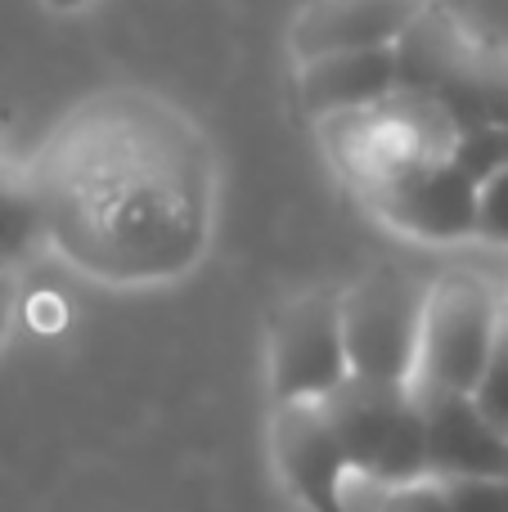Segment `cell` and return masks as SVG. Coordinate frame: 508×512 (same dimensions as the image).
Returning a JSON list of instances; mask_svg holds the SVG:
<instances>
[{
    "instance_id": "cell-1",
    "label": "cell",
    "mask_w": 508,
    "mask_h": 512,
    "mask_svg": "<svg viewBox=\"0 0 508 512\" xmlns=\"http://www.w3.org/2000/svg\"><path fill=\"white\" fill-rule=\"evenodd\" d=\"M32 185L45 243L99 283H171L212 243V144L153 90L113 86L63 113Z\"/></svg>"
},
{
    "instance_id": "cell-2",
    "label": "cell",
    "mask_w": 508,
    "mask_h": 512,
    "mask_svg": "<svg viewBox=\"0 0 508 512\" xmlns=\"http://www.w3.org/2000/svg\"><path fill=\"white\" fill-rule=\"evenodd\" d=\"M459 131H464L459 117L437 95L414 86H401L378 104L320 122L324 149H329L333 167L342 171V180L356 189L360 203L383 185L401 180L405 171L450 158Z\"/></svg>"
},
{
    "instance_id": "cell-3",
    "label": "cell",
    "mask_w": 508,
    "mask_h": 512,
    "mask_svg": "<svg viewBox=\"0 0 508 512\" xmlns=\"http://www.w3.org/2000/svg\"><path fill=\"white\" fill-rule=\"evenodd\" d=\"M338 432L347 463L365 486L387 490L428 472V414L414 382H378L351 373L320 400Z\"/></svg>"
},
{
    "instance_id": "cell-4",
    "label": "cell",
    "mask_w": 508,
    "mask_h": 512,
    "mask_svg": "<svg viewBox=\"0 0 508 512\" xmlns=\"http://www.w3.org/2000/svg\"><path fill=\"white\" fill-rule=\"evenodd\" d=\"M504 310H508V297H500L473 270H450L441 279H432L428 310H423L414 387L473 396L495 355V342H500Z\"/></svg>"
},
{
    "instance_id": "cell-5",
    "label": "cell",
    "mask_w": 508,
    "mask_h": 512,
    "mask_svg": "<svg viewBox=\"0 0 508 512\" xmlns=\"http://www.w3.org/2000/svg\"><path fill=\"white\" fill-rule=\"evenodd\" d=\"M428 288L419 274L378 265L342 288V337L351 373L378 382H414Z\"/></svg>"
},
{
    "instance_id": "cell-6",
    "label": "cell",
    "mask_w": 508,
    "mask_h": 512,
    "mask_svg": "<svg viewBox=\"0 0 508 512\" xmlns=\"http://www.w3.org/2000/svg\"><path fill=\"white\" fill-rule=\"evenodd\" d=\"M266 369L275 400H324L351 378L347 337H342V288H306L275 310Z\"/></svg>"
},
{
    "instance_id": "cell-7",
    "label": "cell",
    "mask_w": 508,
    "mask_h": 512,
    "mask_svg": "<svg viewBox=\"0 0 508 512\" xmlns=\"http://www.w3.org/2000/svg\"><path fill=\"white\" fill-rule=\"evenodd\" d=\"M270 459L279 481L306 512H351L347 481L356 477L320 400H275Z\"/></svg>"
},
{
    "instance_id": "cell-8",
    "label": "cell",
    "mask_w": 508,
    "mask_h": 512,
    "mask_svg": "<svg viewBox=\"0 0 508 512\" xmlns=\"http://www.w3.org/2000/svg\"><path fill=\"white\" fill-rule=\"evenodd\" d=\"M365 207L392 230L419 243H464L477 239V180L459 171L455 158L423 162L401 180L365 198Z\"/></svg>"
},
{
    "instance_id": "cell-9",
    "label": "cell",
    "mask_w": 508,
    "mask_h": 512,
    "mask_svg": "<svg viewBox=\"0 0 508 512\" xmlns=\"http://www.w3.org/2000/svg\"><path fill=\"white\" fill-rule=\"evenodd\" d=\"M432 0H306V9L288 27V50L297 63L342 50H383L401 45Z\"/></svg>"
},
{
    "instance_id": "cell-10",
    "label": "cell",
    "mask_w": 508,
    "mask_h": 512,
    "mask_svg": "<svg viewBox=\"0 0 508 512\" xmlns=\"http://www.w3.org/2000/svg\"><path fill=\"white\" fill-rule=\"evenodd\" d=\"M428 414V472L450 477H508V432L464 391H419Z\"/></svg>"
},
{
    "instance_id": "cell-11",
    "label": "cell",
    "mask_w": 508,
    "mask_h": 512,
    "mask_svg": "<svg viewBox=\"0 0 508 512\" xmlns=\"http://www.w3.org/2000/svg\"><path fill=\"white\" fill-rule=\"evenodd\" d=\"M401 86H405L401 45L342 50V54H320V59L297 63V95H302V108L315 122L369 108L378 99L396 95Z\"/></svg>"
},
{
    "instance_id": "cell-12",
    "label": "cell",
    "mask_w": 508,
    "mask_h": 512,
    "mask_svg": "<svg viewBox=\"0 0 508 512\" xmlns=\"http://www.w3.org/2000/svg\"><path fill=\"white\" fill-rule=\"evenodd\" d=\"M36 243H45V225L32 171H18L0 158V261H23Z\"/></svg>"
},
{
    "instance_id": "cell-13",
    "label": "cell",
    "mask_w": 508,
    "mask_h": 512,
    "mask_svg": "<svg viewBox=\"0 0 508 512\" xmlns=\"http://www.w3.org/2000/svg\"><path fill=\"white\" fill-rule=\"evenodd\" d=\"M450 158L459 162V171L482 185L495 171L508 167V122H468L455 140V153Z\"/></svg>"
},
{
    "instance_id": "cell-14",
    "label": "cell",
    "mask_w": 508,
    "mask_h": 512,
    "mask_svg": "<svg viewBox=\"0 0 508 512\" xmlns=\"http://www.w3.org/2000/svg\"><path fill=\"white\" fill-rule=\"evenodd\" d=\"M477 239L508 248V167L477 185Z\"/></svg>"
},
{
    "instance_id": "cell-15",
    "label": "cell",
    "mask_w": 508,
    "mask_h": 512,
    "mask_svg": "<svg viewBox=\"0 0 508 512\" xmlns=\"http://www.w3.org/2000/svg\"><path fill=\"white\" fill-rule=\"evenodd\" d=\"M374 512H450V495L441 477H419V481H401V486L378 490V508Z\"/></svg>"
},
{
    "instance_id": "cell-16",
    "label": "cell",
    "mask_w": 508,
    "mask_h": 512,
    "mask_svg": "<svg viewBox=\"0 0 508 512\" xmlns=\"http://www.w3.org/2000/svg\"><path fill=\"white\" fill-rule=\"evenodd\" d=\"M473 400L495 418V423L508 432V310H504V324H500V342H495V355L486 364L482 382H477Z\"/></svg>"
},
{
    "instance_id": "cell-17",
    "label": "cell",
    "mask_w": 508,
    "mask_h": 512,
    "mask_svg": "<svg viewBox=\"0 0 508 512\" xmlns=\"http://www.w3.org/2000/svg\"><path fill=\"white\" fill-rule=\"evenodd\" d=\"M450 512H508V477H450Z\"/></svg>"
},
{
    "instance_id": "cell-18",
    "label": "cell",
    "mask_w": 508,
    "mask_h": 512,
    "mask_svg": "<svg viewBox=\"0 0 508 512\" xmlns=\"http://www.w3.org/2000/svg\"><path fill=\"white\" fill-rule=\"evenodd\" d=\"M9 310H14V279H9V265L0 261V342L9 328Z\"/></svg>"
},
{
    "instance_id": "cell-19",
    "label": "cell",
    "mask_w": 508,
    "mask_h": 512,
    "mask_svg": "<svg viewBox=\"0 0 508 512\" xmlns=\"http://www.w3.org/2000/svg\"><path fill=\"white\" fill-rule=\"evenodd\" d=\"M50 9H63V14H72V9H86L90 0H45Z\"/></svg>"
}]
</instances>
